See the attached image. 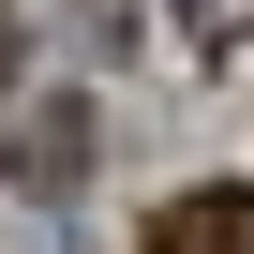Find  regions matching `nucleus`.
<instances>
[{
    "label": "nucleus",
    "instance_id": "1",
    "mask_svg": "<svg viewBox=\"0 0 254 254\" xmlns=\"http://www.w3.org/2000/svg\"><path fill=\"white\" fill-rule=\"evenodd\" d=\"M150 254H254V180H194L150 209Z\"/></svg>",
    "mask_w": 254,
    "mask_h": 254
}]
</instances>
